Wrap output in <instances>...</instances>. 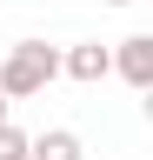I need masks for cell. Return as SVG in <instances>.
Here are the masks:
<instances>
[{
    "mask_svg": "<svg viewBox=\"0 0 153 160\" xmlns=\"http://www.w3.org/2000/svg\"><path fill=\"white\" fill-rule=\"evenodd\" d=\"M53 73H60V53L47 40H20V47H7V60H0V93L7 100H33V93L53 87Z\"/></svg>",
    "mask_w": 153,
    "mask_h": 160,
    "instance_id": "6da1fadb",
    "label": "cell"
},
{
    "mask_svg": "<svg viewBox=\"0 0 153 160\" xmlns=\"http://www.w3.org/2000/svg\"><path fill=\"white\" fill-rule=\"evenodd\" d=\"M113 73L127 80V87H153V33H127L120 47H113Z\"/></svg>",
    "mask_w": 153,
    "mask_h": 160,
    "instance_id": "7a4b0ae2",
    "label": "cell"
},
{
    "mask_svg": "<svg viewBox=\"0 0 153 160\" xmlns=\"http://www.w3.org/2000/svg\"><path fill=\"white\" fill-rule=\"evenodd\" d=\"M60 73H73V80H107V73H113V47H100V40H87V47L60 53Z\"/></svg>",
    "mask_w": 153,
    "mask_h": 160,
    "instance_id": "3957f363",
    "label": "cell"
},
{
    "mask_svg": "<svg viewBox=\"0 0 153 160\" xmlns=\"http://www.w3.org/2000/svg\"><path fill=\"white\" fill-rule=\"evenodd\" d=\"M27 160H87V147H80V133L47 127L40 140H27Z\"/></svg>",
    "mask_w": 153,
    "mask_h": 160,
    "instance_id": "277c9868",
    "label": "cell"
},
{
    "mask_svg": "<svg viewBox=\"0 0 153 160\" xmlns=\"http://www.w3.org/2000/svg\"><path fill=\"white\" fill-rule=\"evenodd\" d=\"M0 160H27V133L13 120H0Z\"/></svg>",
    "mask_w": 153,
    "mask_h": 160,
    "instance_id": "5b68a950",
    "label": "cell"
},
{
    "mask_svg": "<svg viewBox=\"0 0 153 160\" xmlns=\"http://www.w3.org/2000/svg\"><path fill=\"white\" fill-rule=\"evenodd\" d=\"M7 107H13V100H7V93H0V120H7Z\"/></svg>",
    "mask_w": 153,
    "mask_h": 160,
    "instance_id": "8992f818",
    "label": "cell"
},
{
    "mask_svg": "<svg viewBox=\"0 0 153 160\" xmlns=\"http://www.w3.org/2000/svg\"><path fill=\"white\" fill-rule=\"evenodd\" d=\"M113 7H127V0H113Z\"/></svg>",
    "mask_w": 153,
    "mask_h": 160,
    "instance_id": "52a82bcc",
    "label": "cell"
}]
</instances>
